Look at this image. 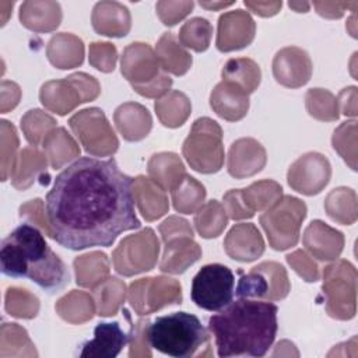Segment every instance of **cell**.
Here are the masks:
<instances>
[{
    "label": "cell",
    "mask_w": 358,
    "mask_h": 358,
    "mask_svg": "<svg viewBox=\"0 0 358 358\" xmlns=\"http://www.w3.org/2000/svg\"><path fill=\"white\" fill-rule=\"evenodd\" d=\"M50 238L70 250L110 246L140 228L133 179L113 158L81 157L64 168L45 199Z\"/></svg>",
    "instance_id": "cell-1"
},
{
    "label": "cell",
    "mask_w": 358,
    "mask_h": 358,
    "mask_svg": "<svg viewBox=\"0 0 358 358\" xmlns=\"http://www.w3.org/2000/svg\"><path fill=\"white\" fill-rule=\"evenodd\" d=\"M0 270L11 278H28L48 292L69 282L66 264L46 243L42 232L27 222L1 241Z\"/></svg>",
    "instance_id": "cell-3"
},
{
    "label": "cell",
    "mask_w": 358,
    "mask_h": 358,
    "mask_svg": "<svg viewBox=\"0 0 358 358\" xmlns=\"http://www.w3.org/2000/svg\"><path fill=\"white\" fill-rule=\"evenodd\" d=\"M278 308L273 302L241 298L208 319L217 355L264 357L277 334Z\"/></svg>",
    "instance_id": "cell-2"
},
{
    "label": "cell",
    "mask_w": 358,
    "mask_h": 358,
    "mask_svg": "<svg viewBox=\"0 0 358 358\" xmlns=\"http://www.w3.org/2000/svg\"><path fill=\"white\" fill-rule=\"evenodd\" d=\"M267 284L266 281L256 273H250L241 278L236 289L238 296H262L266 294Z\"/></svg>",
    "instance_id": "cell-7"
},
{
    "label": "cell",
    "mask_w": 358,
    "mask_h": 358,
    "mask_svg": "<svg viewBox=\"0 0 358 358\" xmlns=\"http://www.w3.org/2000/svg\"><path fill=\"white\" fill-rule=\"evenodd\" d=\"M151 348L173 357L187 358L208 340V333L197 316L187 312H173L158 316L147 329Z\"/></svg>",
    "instance_id": "cell-4"
},
{
    "label": "cell",
    "mask_w": 358,
    "mask_h": 358,
    "mask_svg": "<svg viewBox=\"0 0 358 358\" xmlns=\"http://www.w3.org/2000/svg\"><path fill=\"white\" fill-rule=\"evenodd\" d=\"M235 277L229 267L211 263L203 266L192 281V301L201 309L218 312L234 301Z\"/></svg>",
    "instance_id": "cell-5"
},
{
    "label": "cell",
    "mask_w": 358,
    "mask_h": 358,
    "mask_svg": "<svg viewBox=\"0 0 358 358\" xmlns=\"http://www.w3.org/2000/svg\"><path fill=\"white\" fill-rule=\"evenodd\" d=\"M130 333L122 330L117 322L98 323L94 329V338L81 345V358H113L129 343Z\"/></svg>",
    "instance_id": "cell-6"
}]
</instances>
